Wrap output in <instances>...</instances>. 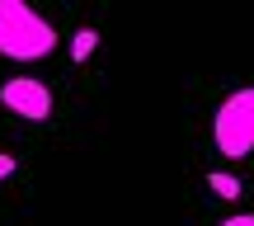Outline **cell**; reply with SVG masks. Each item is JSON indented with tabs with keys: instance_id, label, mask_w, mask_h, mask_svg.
I'll return each mask as SVG.
<instances>
[{
	"instance_id": "6da1fadb",
	"label": "cell",
	"mask_w": 254,
	"mask_h": 226,
	"mask_svg": "<svg viewBox=\"0 0 254 226\" xmlns=\"http://www.w3.org/2000/svg\"><path fill=\"white\" fill-rule=\"evenodd\" d=\"M52 52H57V28L24 0H0V57L43 62Z\"/></svg>"
},
{
	"instance_id": "52a82bcc",
	"label": "cell",
	"mask_w": 254,
	"mask_h": 226,
	"mask_svg": "<svg viewBox=\"0 0 254 226\" xmlns=\"http://www.w3.org/2000/svg\"><path fill=\"white\" fill-rule=\"evenodd\" d=\"M221 226H254V217H226Z\"/></svg>"
},
{
	"instance_id": "7a4b0ae2",
	"label": "cell",
	"mask_w": 254,
	"mask_h": 226,
	"mask_svg": "<svg viewBox=\"0 0 254 226\" xmlns=\"http://www.w3.org/2000/svg\"><path fill=\"white\" fill-rule=\"evenodd\" d=\"M212 146L231 160H245L254 151V85L245 90H231L221 99L217 118H212Z\"/></svg>"
},
{
	"instance_id": "3957f363",
	"label": "cell",
	"mask_w": 254,
	"mask_h": 226,
	"mask_svg": "<svg viewBox=\"0 0 254 226\" xmlns=\"http://www.w3.org/2000/svg\"><path fill=\"white\" fill-rule=\"evenodd\" d=\"M0 104H5L14 118H28V123H43L52 113V90L33 75H14V80L0 85Z\"/></svg>"
},
{
	"instance_id": "277c9868",
	"label": "cell",
	"mask_w": 254,
	"mask_h": 226,
	"mask_svg": "<svg viewBox=\"0 0 254 226\" xmlns=\"http://www.w3.org/2000/svg\"><path fill=\"white\" fill-rule=\"evenodd\" d=\"M94 47H99V28H75V38H71V62H90Z\"/></svg>"
},
{
	"instance_id": "8992f818",
	"label": "cell",
	"mask_w": 254,
	"mask_h": 226,
	"mask_svg": "<svg viewBox=\"0 0 254 226\" xmlns=\"http://www.w3.org/2000/svg\"><path fill=\"white\" fill-rule=\"evenodd\" d=\"M14 174V155H0V179H9Z\"/></svg>"
},
{
	"instance_id": "5b68a950",
	"label": "cell",
	"mask_w": 254,
	"mask_h": 226,
	"mask_svg": "<svg viewBox=\"0 0 254 226\" xmlns=\"http://www.w3.org/2000/svg\"><path fill=\"white\" fill-rule=\"evenodd\" d=\"M207 184H212V193H221V198H236V193H240L236 174H207Z\"/></svg>"
}]
</instances>
